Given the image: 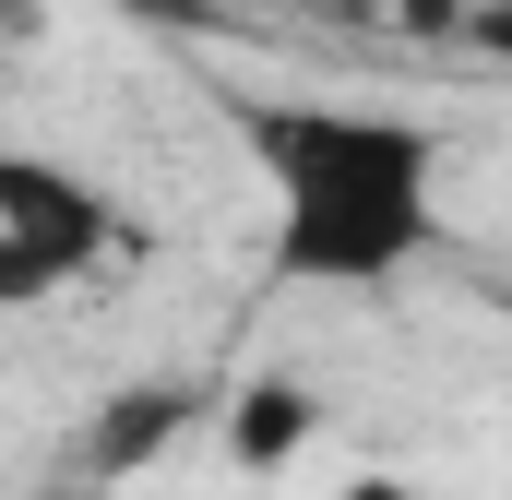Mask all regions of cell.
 <instances>
[{
  "mask_svg": "<svg viewBox=\"0 0 512 500\" xmlns=\"http://www.w3.org/2000/svg\"><path fill=\"white\" fill-rule=\"evenodd\" d=\"M215 429H227V465H239V477H286V465L322 441V393L286 381V370H262V381H239V393L215 405Z\"/></svg>",
  "mask_w": 512,
  "mask_h": 500,
  "instance_id": "obj_3",
  "label": "cell"
},
{
  "mask_svg": "<svg viewBox=\"0 0 512 500\" xmlns=\"http://www.w3.org/2000/svg\"><path fill=\"white\" fill-rule=\"evenodd\" d=\"M0 239L24 250L48 286H84L96 262L143 250V227H120V203H108L96 179H72V167H48V155H12V143H0Z\"/></svg>",
  "mask_w": 512,
  "mask_h": 500,
  "instance_id": "obj_2",
  "label": "cell"
},
{
  "mask_svg": "<svg viewBox=\"0 0 512 500\" xmlns=\"http://www.w3.org/2000/svg\"><path fill=\"white\" fill-rule=\"evenodd\" d=\"M334 500H417V489H405V477H346Z\"/></svg>",
  "mask_w": 512,
  "mask_h": 500,
  "instance_id": "obj_7",
  "label": "cell"
},
{
  "mask_svg": "<svg viewBox=\"0 0 512 500\" xmlns=\"http://www.w3.org/2000/svg\"><path fill=\"white\" fill-rule=\"evenodd\" d=\"M393 12H405L417 36H441V24H465V0H393Z\"/></svg>",
  "mask_w": 512,
  "mask_h": 500,
  "instance_id": "obj_6",
  "label": "cell"
},
{
  "mask_svg": "<svg viewBox=\"0 0 512 500\" xmlns=\"http://www.w3.org/2000/svg\"><path fill=\"white\" fill-rule=\"evenodd\" d=\"M239 143L274 179V274L286 286H393L441 227V143L393 108L239 96Z\"/></svg>",
  "mask_w": 512,
  "mask_h": 500,
  "instance_id": "obj_1",
  "label": "cell"
},
{
  "mask_svg": "<svg viewBox=\"0 0 512 500\" xmlns=\"http://www.w3.org/2000/svg\"><path fill=\"white\" fill-rule=\"evenodd\" d=\"M48 36V0H0V48H36Z\"/></svg>",
  "mask_w": 512,
  "mask_h": 500,
  "instance_id": "obj_5",
  "label": "cell"
},
{
  "mask_svg": "<svg viewBox=\"0 0 512 500\" xmlns=\"http://www.w3.org/2000/svg\"><path fill=\"white\" fill-rule=\"evenodd\" d=\"M179 429H203V393H191V381H143V393H108V405L84 417V477H131V465H155Z\"/></svg>",
  "mask_w": 512,
  "mask_h": 500,
  "instance_id": "obj_4",
  "label": "cell"
}]
</instances>
